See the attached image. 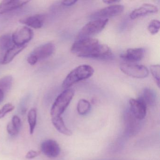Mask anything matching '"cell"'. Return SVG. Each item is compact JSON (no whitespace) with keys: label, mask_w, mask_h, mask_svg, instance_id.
<instances>
[{"label":"cell","mask_w":160,"mask_h":160,"mask_svg":"<svg viewBox=\"0 0 160 160\" xmlns=\"http://www.w3.org/2000/svg\"><path fill=\"white\" fill-rule=\"evenodd\" d=\"M14 44L16 45H27L34 36L33 31L28 27L24 26L18 28L12 34Z\"/></svg>","instance_id":"7"},{"label":"cell","mask_w":160,"mask_h":160,"mask_svg":"<svg viewBox=\"0 0 160 160\" xmlns=\"http://www.w3.org/2000/svg\"><path fill=\"white\" fill-rule=\"evenodd\" d=\"M150 69L151 72L155 80L157 86L158 88H160V65L156 64V65H151Z\"/></svg>","instance_id":"24"},{"label":"cell","mask_w":160,"mask_h":160,"mask_svg":"<svg viewBox=\"0 0 160 160\" xmlns=\"http://www.w3.org/2000/svg\"><path fill=\"white\" fill-rule=\"evenodd\" d=\"M45 17L43 15L37 14L20 19L21 24L34 29L41 28L43 26Z\"/></svg>","instance_id":"15"},{"label":"cell","mask_w":160,"mask_h":160,"mask_svg":"<svg viewBox=\"0 0 160 160\" xmlns=\"http://www.w3.org/2000/svg\"><path fill=\"white\" fill-rule=\"evenodd\" d=\"M12 36L10 34H6L2 35L0 37V50L6 51L14 45Z\"/></svg>","instance_id":"20"},{"label":"cell","mask_w":160,"mask_h":160,"mask_svg":"<svg viewBox=\"0 0 160 160\" xmlns=\"http://www.w3.org/2000/svg\"><path fill=\"white\" fill-rule=\"evenodd\" d=\"M55 45L52 42L47 43L33 49L28 57L27 61L30 65H34L39 61L50 57L55 51Z\"/></svg>","instance_id":"3"},{"label":"cell","mask_w":160,"mask_h":160,"mask_svg":"<svg viewBox=\"0 0 160 160\" xmlns=\"http://www.w3.org/2000/svg\"><path fill=\"white\" fill-rule=\"evenodd\" d=\"M108 19H94L86 24L78 33V40L90 38L103 30L107 25Z\"/></svg>","instance_id":"4"},{"label":"cell","mask_w":160,"mask_h":160,"mask_svg":"<svg viewBox=\"0 0 160 160\" xmlns=\"http://www.w3.org/2000/svg\"><path fill=\"white\" fill-rule=\"evenodd\" d=\"M124 7L120 4H113L103 8L91 15V18L94 19H108V18L119 15L124 11Z\"/></svg>","instance_id":"8"},{"label":"cell","mask_w":160,"mask_h":160,"mask_svg":"<svg viewBox=\"0 0 160 160\" xmlns=\"http://www.w3.org/2000/svg\"><path fill=\"white\" fill-rule=\"evenodd\" d=\"M37 110L35 108L30 110L28 113V120L29 125L30 133L32 134L37 123Z\"/></svg>","instance_id":"21"},{"label":"cell","mask_w":160,"mask_h":160,"mask_svg":"<svg viewBox=\"0 0 160 160\" xmlns=\"http://www.w3.org/2000/svg\"><path fill=\"white\" fill-rule=\"evenodd\" d=\"M15 106L10 103L5 104L0 109V119L4 118L6 114L12 112L14 109Z\"/></svg>","instance_id":"26"},{"label":"cell","mask_w":160,"mask_h":160,"mask_svg":"<svg viewBox=\"0 0 160 160\" xmlns=\"http://www.w3.org/2000/svg\"><path fill=\"white\" fill-rule=\"evenodd\" d=\"M41 150L47 157L55 158L59 155L61 148L57 141L53 139H47L41 144Z\"/></svg>","instance_id":"10"},{"label":"cell","mask_w":160,"mask_h":160,"mask_svg":"<svg viewBox=\"0 0 160 160\" xmlns=\"http://www.w3.org/2000/svg\"><path fill=\"white\" fill-rule=\"evenodd\" d=\"M111 56L112 50L108 46L99 43L82 58L104 60L109 58Z\"/></svg>","instance_id":"9"},{"label":"cell","mask_w":160,"mask_h":160,"mask_svg":"<svg viewBox=\"0 0 160 160\" xmlns=\"http://www.w3.org/2000/svg\"><path fill=\"white\" fill-rule=\"evenodd\" d=\"M94 72V69L90 65H79L68 74L62 82V88L65 90L70 88L74 84L92 76Z\"/></svg>","instance_id":"1"},{"label":"cell","mask_w":160,"mask_h":160,"mask_svg":"<svg viewBox=\"0 0 160 160\" xmlns=\"http://www.w3.org/2000/svg\"><path fill=\"white\" fill-rule=\"evenodd\" d=\"M51 120L55 128L61 133L68 136H71L72 135V132L66 127L63 119L61 117L52 118Z\"/></svg>","instance_id":"17"},{"label":"cell","mask_w":160,"mask_h":160,"mask_svg":"<svg viewBox=\"0 0 160 160\" xmlns=\"http://www.w3.org/2000/svg\"><path fill=\"white\" fill-rule=\"evenodd\" d=\"M27 46V45L19 46L14 45L5 52L1 63L2 64H7L10 63Z\"/></svg>","instance_id":"16"},{"label":"cell","mask_w":160,"mask_h":160,"mask_svg":"<svg viewBox=\"0 0 160 160\" xmlns=\"http://www.w3.org/2000/svg\"><path fill=\"white\" fill-rule=\"evenodd\" d=\"M74 95L72 89H67L63 91L56 98L50 110L51 118L61 117L71 103Z\"/></svg>","instance_id":"2"},{"label":"cell","mask_w":160,"mask_h":160,"mask_svg":"<svg viewBox=\"0 0 160 160\" xmlns=\"http://www.w3.org/2000/svg\"><path fill=\"white\" fill-rule=\"evenodd\" d=\"M77 2V1H75V0L63 1L62 2V4L65 6H71L75 4Z\"/></svg>","instance_id":"30"},{"label":"cell","mask_w":160,"mask_h":160,"mask_svg":"<svg viewBox=\"0 0 160 160\" xmlns=\"http://www.w3.org/2000/svg\"><path fill=\"white\" fill-rule=\"evenodd\" d=\"M145 51L142 48H129L122 53L120 58L131 62H138L144 58Z\"/></svg>","instance_id":"13"},{"label":"cell","mask_w":160,"mask_h":160,"mask_svg":"<svg viewBox=\"0 0 160 160\" xmlns=\"http://www.w3.org/2000/svg\"><path fill=\"white\" fill-rule=\"evenodd\" d=\"M4 92L1 90H0V103H1L3 101L4 98Z\"/></svg>","instance_id":"32"},{"label":"cell","mask_w":160,"mask_h":160,"mask_svg":"<svg viewBox=\"0 0 160 160\" xmlns=\"http://www.w3.org/2000/svg\"><path fill=\"white\" fill-rule=\"evenodd\" d=\"M130 111L138 120L143 119L147 114V108L145 104L139 98L131 99L129 101Z\"/></svg>","instance_id":"11"},{"label":"cell","mask_w":160,"mask_h":160,"mask_svg":"<svg viewBox=\"0 0 160 160\" xmlns=\"http://www.w3.org/2000/svg\"><path fill=\"white\" fill-rule=\"evenodd\" d=\"M29 2V1L22 0H4L0 3V16L7 12L23 7Z\"/></svg>","instance_id":"12"},{"label":"cell","mask_w":160,"mask_h":160,"mask_svg":"<svg viewBox=\"0 0 160 160\" xmlns=\"http://www.w3.org/2000/svg\"><path fill=\"white\" fill-rule=\"evenodd\" d=\"M125 123L127 131L129 134H133L137 130L138 127V120L136 118L130 111L127 112L125 115Z\"/></svg>","instance_id":"19"},{"label":"cell","mask_w":160,"mask_h":160,"mask_svg":"<svg viewBox=\"0 0 160 160\" xmlns=\"http://www.w3.org/2000/svg\"><path fill=\"white\" fill-rule=\"evenodd\" d=\"M11 122L13 127L19 132L21 126V122L20 118L18 116L15 115L12 117Z\"/></svg>","instance_id":"27"},{"label":"cell","mask_w":160,"mask_h":160,"mask_svg":"<svg viewBox=\"0 0 160 160\" xmlns=\"http://www.w3.org/2000/svg\"><path fill=\"white\" fill-rule=\"evenodd\" d=\"M160 28V21L156 19H153L150 22L148 29L151 34H155L159 32Z\"/></svg>","instance_id":"25"},{"label":"cell","mask_w":160,"mask_h":160,"mask_svg":"<svg viewBox=\"0 0 160 160\" xmlns=\"http://www.w3.org/2000/svg\"><path fill=\"white\" fill-rule=\"evenodd\" d=\"M91 108V104L85 99H80L78 103L77 111L79 115H86L89 112Z\"/></svg>","instance_id":"23"},{"label":"cell","mask_w":160,"mask_h":160,"mask_svg":"<svg viewBox=\"0 0 160 160\" xmlns=\"http://www.w3.org/2000/svg\"><path fill=\"white\" fill-rule=\"evenodd\" d=\"M99 43V41L95 38L79 39L73 44L71 47V52L76 54L78 57L82 58L92 48Z\"/></svg>","instance_id":"5"},{"label":"cell","mask_w":160,"mask_h":160,"mask_svg":"<svg viewBox=\"0 0 160 160\" xmlns=\"http://www.w3.org/2000/svg\"><path fill=\"white\" fill-rule=\"evenodd\" d=\"M120 69L123 73L133 78H144L149 75L148 70L143 65L122 63Z\"/></svg>","instance_id":"6"},{"label":"cell","mask_w":160,"mask_h":160,"mask_svg":"<svg viewBox=\"0 0 160 160\" xmlns=\"http://www.w3.org/2000/svg\"><path fill=\"white\" fill-rule=\"evenodd\" d=\"M158 12V8L155 5L145 3L133 11L130 14V17L131 19H135L150 14L156 13Z\"/></svg>","instance_id":"14"},{"label":"cell","mask_w":160,"mask_h":160,"mask_svg":"<svg viewBox=\"0 0 160 160\" xmlns=\"http://www.w3.org/2000/svg\"><path fill=\"white\" fill-rule=\"evenodd\" d=\"M13 78L12 76L7 75L0 78V90L4 92L11 89L12 86Z\"/></svg>","instance_id":"22"},{"label":"cell","mask_w":160,"mask_h":160,"mask_svg":"<svg viewBox=\"0 0 160 160\" xmlns=\"http://www.w3.org/2000/svg\"><path fill=\"white\" fill-rule=\"evenodd\" d=\"M40 153H41V152L31 150L28 152V153L26 154V158L28 159H33L39 156Z\"/></svg>","instance_id":"29"},{"label":"cell","mask_w":160,"mask_h":160,"mask_svg":"<svg viewBox=\"0 0 160 160\" xmlns=\"http://www.w3.org/2000/svg\"><path fill=\"white\" fill-rule=\"evenodd\" d=\"M146 106H152L156 102V93L153 90L149 88H146L143 91L141 97L139 98Z\"/></svg>","instance_id":"18"},{"label":"cell","mask_w":160,"mask_h":160,"mask_svg":"<svg viewBox=\"0 0 160 160\" xmlns=\"http://www.w3.org/2000/svg\"><path fill=\"white\" fill-rule=\"evenodd\" d=\"M103 2H104V3H106V4H114V3H116L117 2H120V1H112V0H110V1H108V0H106V1H103Z\"/></svg>","instance_id":"31"},{"label":"cell","mask_w":160,"mask_h":160,"mask_svg":"<svg viewBox=\"0 0 160 160\" xmlns=\"http://www.w3.org/2000/svg\"><path fill=\"white\" fill-rule=\"evenodd\" d=\"M7 131L8 133L11 136H16L18 133L19 131H18L16 128L13 126L11 122H9L7 126Z\"/></svg>","instance_id":"28"}]
</instances>
